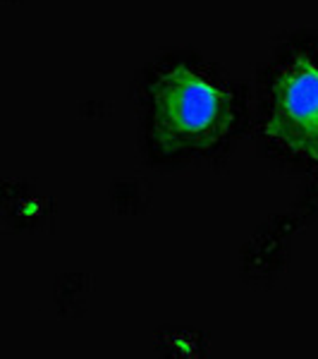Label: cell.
<instances>
[{"label":"cell","mask_w":318,"mask_h":359,"mask_svg":"<svg viewBox=\"0 0 318 359\" xmlns=\"http://www.w3.org/2000/svg\"><path fill=\"white\" fill-rule=\"evenodd\" d=\"M228 118L225 96L187 67H175L155 84V125L172 147L208 139Z\"/></svg>","instance_id":"1"},{"label":"cell","mask_w":318,"mask_h":359,"mask_svg":"<svg viewBox=\"0 0 318 359\" xmlns=\"http://www.w3.org/2000/svg\"><path fill=\"white\" fill-rule=\"evenodd\" d=\"M268 132L318 161V67L306 57H297L277 79Z\"/></svg>","instance_id":"2"}]
</instances>
